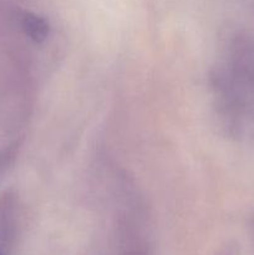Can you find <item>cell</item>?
Segmentation results:
<instances>
[{"instance_id":"obj_6","label":"cell","mask_w":254,"mask_h":255,"mask_svg":"<svg viewBox=\"0 0 254 255\" xmlns=\"http://www.w3.org/2000/svg\"><path fill=\"white\" fill-rule=\"evenodd\" d=\"M0 255H1V252H0Z\"/></svg>"},{"instance_id":"obj_3","label":"cell","mask_w":254,"mask_h":255,"mask_svg":"<svg viewBox=\"0 0 254 255\" xmlns=\"http://www.w3.org/2000/svg\"><path fill=\"white\" fill-rule=\"evenodd\" d=\"M19 142H11L2 149H0V178L12 166L17 156V152H19Z\"/></svg>"},{"instance_id":"obj_5","label":"cell","mask_w":254,"mask_h":255,"mask_svg":"<svg viewBox=\"0 0 254 255\" xmlns=\"http://www.w3.org/2000/svg\"><path fill=\"white\" fill-rule=\"evenodd\" d=\"M251 231H252V236H253V239H254V216L253 218L251 219Z\"/></svg>"},{"instance_id":"obj_2","label":"cell","mask_w":254,"mask_h":255,"mask_svg":"<svg viewBox=\"0 0 254 255\" xmlns=\"http://www.w3.org/2000/svg\"><path fill=\"white\" fill-rule=\"evenodd\" d=\"M20 25L25 35L35 42H42L49 35L50 27L47 21L35 12H22L20 15Z\"/></svg>"},{"instance_id":"obj_4","label":"cell","mask_w":254,"mask_h":255,"mask_svg":"<svg viewBox=\"0 0 254 255\" xmlns=\"http://www.w3.org/2000/svg\"><path fill=\"white\" fill-rule=\"evenodd\" d=\"M218 255H238V249H237V246L234 243H227L218 252Z\"/></svg>"},{"instance_id":"obj_1","label":"cell","mask_w":254,"mask_h":255,"mask_svg":"<svg viewBox=\"0 0 254 255\" xmlns=\"http://www.w3.org/2000/svg\"><path fill=\"white\" fill-rule=\"evenodd\" d=\"M226 75L247 111L254 112V37L234 40L231 67Z\"/></svg>"}]
</instances>
